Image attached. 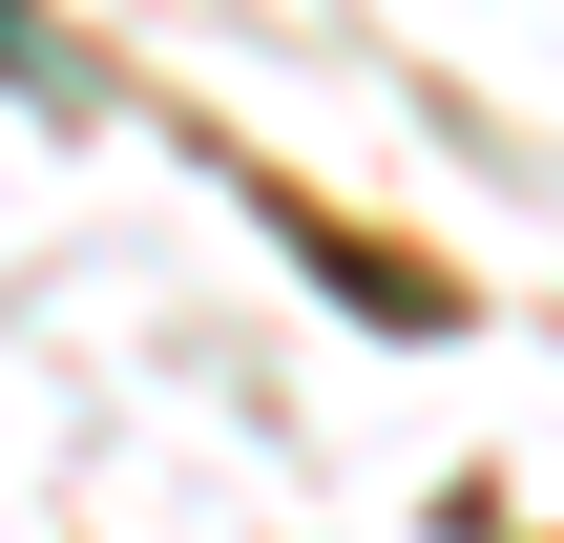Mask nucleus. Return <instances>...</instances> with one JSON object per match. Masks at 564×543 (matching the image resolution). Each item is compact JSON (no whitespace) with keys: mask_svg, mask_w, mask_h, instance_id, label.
Here are the masks:
<instances>
[{"mask_svg":"<svg viewBox=\"0 0 564 543\" xmlns=\"http://www.w3.org/2000/svg\"><path fill=\"white\" fill-rule=\"evenodd\" d=\"M0 84H42V105H63V63H42V21H21V0H0Z\"/></svg>","mask_w":564,"mask_h":543,"instance_id":"f257e3e1","label":"nucleus"}]
</instances>
